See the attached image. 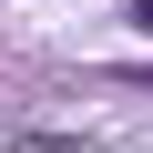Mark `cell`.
I'll return each instance as SVG.
<instances>
[{"label": "cell", "instance_id": "cell-1", "mask_svg": "<svg viewBox=\"0 0 153 153\" xmlns=\"http://www.w3.org/2000/svg\"><path fill=\"white\" fill-rule=\"evenodd\" d=\"M133 21H143V31H153V0H133Z\"/></svg>", "mask_w": 153, "mask_h": 153}]
</instances>
